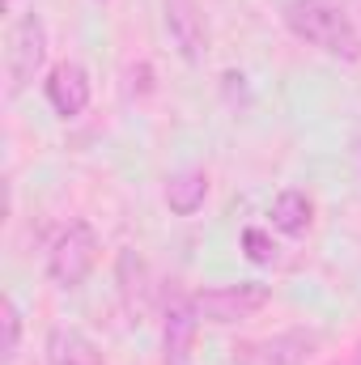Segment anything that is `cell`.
<instances>
[{"label": "cell", "instance_id": "cell-9", "mask_svg": "<svg viewBox=\"0 0 361 365\" xmlns=\"http://www.w3.org/2000/svg\"><path fill=\"white\" fill-rule=\"evenodd\" d=\"M195 327H200V314L191 306V297H175L166 306V331H162V349H166V365H183L191 357V344H195Z\"/></svg>", "mask_w": 361, "mask_h": 365}, {"label": "cell", "instance_id": "cell-10", "mask_svg": "<svg viewBox=\"0 0 361 365\" xmlns=\"http://www.w3.org/2000/svg\"><path fill=\"white\" fill-rule=\"evenodd\" d=\"M47 365H106V357L86 331L51 327L47 331Z\"/></svg>", "mask_w": 361, "mask_h": 365}, {"label": "cell", "instance_id": "cell-14", "mask_svg": "<svg viewBox=\"0 0 361 365\" xmlns=\"http://www.w3.org/2000/svg\"><path fill=\"white\" fill-rule=\"evenodd\" d=\"M243 251H247L251 264H272V259H276V242H272L260 225H247V230H243Z\"/></svg>", "mask_w": 361, "mask_h": 365}, {"label": "cell", "instance_id": "cell-7", "mask_svg": "<svg viewBox=\"0 0 361 365\" xmlns=\"http://www.w3.org/2000/svg\"><path fill=\"white\" fill-rule=\"evenodd\" d=\"M90 73L77 64V60H64V64H56L51 68V77H47V102H51V110L60 115V119H73V115H81L86 106H90Z\"/></svg>", "mask_w": 361, "mask_h": 365}, {"label": "cell", "instance_id": "cell-1", "mask_svg": "<svg viewBox=\"0 0 361 365\" xmlns=\"http://www.w3.org/2000/svg\"><path fill=\"white\" fill-rule=\"evenodd\" d=\"M280 17H285V26L302 43L319 47L323 56H336L345 64L361 60V30L353 26V17L340 4H327V0H289Z\"/></svg>", "mask_w": 361, "mask_h": 365}, {"label": "cell", "instance_id": "cell-2", "mask_svg": "<svg viewBox=\"0 0 361 365\" xmlns=\"http://www.w3.org/2000/svg\"><path fill=\"white\" fill-rule=\"evenodd\" d=\"M323 336L315 327H289L276 336H260V340H238L230 349L234 365H306L319 353Z\"/></svg>", "mask_w": 361, "mask_h": 365}, {"label": "cell", "instance_id": "cell-11", "mask_svg": "<svg viewBox=\"0 0 361 365\" xmlns=\"http://www.w3.org/2000/svg\"><path fill=\"white\" fill-rule=\"evenodd\" d=\"M204 200H208V175H204V170H179L175 179L166 182V204H171L175 217L200 212Z\"/></svg>", "mask_w": 361, "mask_h": 365}, {"label": "cell", "instance_id": "cell-13", "mask_svg": "<svg viewBox=\"0 0 361 365\" xmlns=\"http://www.w3.org/2000/svg\"><path fill=\"white\" fill-rule=\"evenodd\" d=\"M0 327H4V340H0V361L9 365L17 357V344H21V310H17V302L4 293V302H0Z\"/></svg>", "mask_w": 361, "mask_h": 365}, {"label": "cell", "instance_id": "cell-6", "mask_svg": "<svg viewBox=\"0 0 361 365\" xmlns=\"http://www.w3.org/2000/svg\"><path fill=\"white\" fill-rule=\"evenodd\" d=\"M166 30H171V43L179 47V56L187 64H200L204 51H208V26H204V13L195 0H166Z\"/></svg>", "mask_w": 361, "mask_h": 365}, {"label": "cell", "instance_id": "cell-16", "mask_svg": "<svg viewBox=\"0 0 361 365\" xmlns=\"http://www.w3.org/2000/svg\"><path fill=\"white\" fill-rule=\"evenodd\" d=\"M9 4H13V0H9Z\"/></svg>", "mask_w": 361, "mask_h": 365}, {"label": "cell", "instance_id": "cell-12", "mask_svg": "<svg viewBox=\"0 0 361 365\" xmlns=\"http://www.w3.org/2000/svg\"><path fill=\"white\" fill-rule=\"evenodd\" d=\"M272 225H276L280 234H289V238L306 234V230H310V200H306L302 191H280V195L272 200Z\"/></svg>", "mask_w": 361, "mask_h": 365}, {"label": "cell", "instance_id": "cell-15", "mask_svg": "<svg viewBox=\"0 0 361 365\" xmlns=\"http://www.w3.org/2000/svg\"><path fill=\"white\" fill-rule=\"evenodd\" d=\"M353 365H361V349H357V361H353Z\"/></svg>", "mask_w": 361, "mask_h": 365}, {"label": "cell", "instance_id": "cell-3", "mask_svg": "<svg viewBox=\"0 0 361 365\" xmlns=\"http://www.w3.org/2000/svg\"><path fill=\"white\" fill-rule=\"evenodd\" d=\"M47 60V30H43V17L39 13H21L9 30V43H4V77H9V98L26 90L34 81V73L43 68Z\"/></svg>", "mask_w": 361, "mask_h": 365}, {"label": "cell", "instance_id": "cell-5", "mask_svg": "<svg viewBox=\"0 0 361 365\" xmlns=\"http://www.w3.org/2000/svg\"><path fill=\"white\" fill-rule=\"evenodd\" d=\"M98 264V234H93L90 221H68V230L56 238L51 247V259H47V272L60 289H77L86 284V276Z\"/></svg>", "mask_w": 361, "mask_h": 365}, {"label": "cell", "instance_id": "cell-8", "mask_svg": "<svg viewBox=\"0 0 361 365\" xmlns=\"http://www.w3.org/2000/svg\"><path fill=\"white\" fill-rule=\"evenodd\" d=\"M115 280H119V297H123V310L132 314V323L149 319V310H153V276H149V264L136 251H119Z\"/></svg>", "mask_w": 361, "mask_h": 365}, {"label": "cell", "instance_id": "cell-4", "mask_svg": "<svg viewBox=\"0 0 361 365\" xmlns=\"http://www.w3.org/2000/svg\"><path fill=\"white\" fill-rule=\"evenodd\" d=\"M272 302V289L260 284V280H243V284H221V289H200L191 293V306L204 323H243L251 314H260L264 306Z\"/></svg>", "mask_w": 361, "mask_h": 365}]
</instances>
